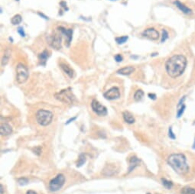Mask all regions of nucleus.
I'll list each match as a JSON object with an SVG mask.
<instances>
[{
	"label": "nucleus",
	"mask_w": 195,
	"mask_h": 194,
	"mask_svg": "<svg viewBox=\"0 0 195 194\" xmlns=\"http://www.w3.org/2000/svg\"><path fill=\"white\" fill-rule=\"evenodd\" d=\"M86 162V156L84 154H81L79 156V159H78L77 163V167H80L84 164V163Z\"/></svg>",
	"instance_id": "5701e85b"
},
{
	"label": "nucleus",
	"mask_w": 195,
	"mask_h": 194,
	"mask_svg": "<svg viewBox=\"0 0 195 194\" xmlns=\"http://www.w3.org/2000/svg\"><path fill=\"white\" fill-rule=\"evenodd\" d=\"M181 194H195V189L190 186H185L181 190Z\"/></svg>",
	"instance_id": "aec40b11"
},
{
	"label": "nucleus",
	"mask_w": 195,
	"mask_h": 194,
	"mask_svg": "<svg viewBox=\"0 0 195 194\" xmlns=\"http://www.w3.org/2000/svg\"><path fill=\"white\" fill-rule=\"evenodd\" d=\"M140 161L135 156L132 157L129 160V167H128V172H131L137 167L139 165Z\"/></svg>",
	"instance_id": "2eb2a0df"
},
{
	"label": "nucleus",
	"mask_w": 195,
	"mask_h": 194,
	"mask_svg": "<svg viewBox=\"0 0 195 194\" xmlns=\"http://www.w3.org/2000/svg\"><path fill=\"white\" fill-rule=\"evenodd\" d=\"M142 35L145 38H149L150 40L152 41H156L159 38V33L157 30H156L155 28H148L146 30H145L144 32H142Z\"/></svg>",
	"instance_id": "9d476101"
},
{
	"label": "nucleus",
	"mask_w": 195,
	"mask_h": 194,
	"mask_svg": "<svg viewBox=\"0 0 195 194\" xmlns=\"http://www.w3.org/2000/svg\"><path fill=\"white\" fill-rule=\"evenodd\" d=\"M168 136H169L170 139H175V135L174 134V132H173V130H172V127H170L169 129H168Z\"/></svg>",
	"instance_id": "c85d7f7f"
},
{
	"label": "nucleus",
	"mask_w": 195,
	"mask_h": 194,
	"mask_svg": "<svg viewBox=\"0 0 195 194\" xmlns=\"http://www.w3.org/2000/svg\"><path fill=\"white\" fill-rule=\"evenodd\" d=\"M60 66L62 70L68 75V76L70 78H74V71L73 69L70 68L67 64H64V63H61Z\"/></svg>",
	"instance_id": "4468645a"
},
{
	"label": "nucleus",
	"mask_w": 195,
	"mask_h": 194,
	"mask_svg": "<svg viewBox=\"0 0 195 194\" xmlns=\"http://www.w3.org/2000/svg\"><path fill=\"white\" fill-rule=\"evenodd\" d=\"M192 148H193V149H195V140H194V142H193V145Z\"/></svg>",
	"instance_id": "58836bf2"
},
{
	"label": "nucleus",
	"mask_w": 195,
	"mask_h": 194,
	"mask_svg": "<svg viewBox=\"0 0 195 194\" xmlns=\"http://www.w3.org/2000/svg\"><path fill=\"white\" fill-rule=\"evenodd\" d=\"M168 32H167L165 29H163V31H162V42L163 43V42H165V41L168 39Z\"/></svg>",
	"instance_id": "cd10ccee"
},
{
	"label": "nucleus",
	"mask_w": 195,
	"mask_h": 194,
	"mask_svg": "<svg viewBox=\"0 0 195 194\" xmlns=\"http://www.w3.org/2000/svg\"><path fill=\"white\" fill-rule=\"evenodd\" d=\"M76 119H77V117H74V118H72V119H69L68 121H67V122H66V125H68L69 123H70V122H71L74 121V120Z\"/></svg>",
	"instance_id": "f704fd0d"
},
{
	"label": "nucleus",
	"mask_w": 195,
	"mask_h": 194,
	"mask_svg": "<svg viewBox=\"0 0 195 194\" xmlns=\"http://www.w3.org/2000/svg\"><path fill=\"white\" fill-rule=\"evenodd\" d=\"M65 183V177L60 173L56 177L51 180L49 183V189L52 192H56L61 189Z\"/></svg>",
	"instance_id": "423d86ee"
},
{
	"label": "nucleus",
	"mask_w": 195,
	"mask_h": 194,
	"mask_svg": "<svg viewBox=\"0 0 195 194\" xmlns=\"http://www.w3.org/2000/svg\"><path fill=\"white\" fill-rule=\"evenodd\" d=\"M33 151H35V154H38V155H39L40 153H41V148H40L39 147H37V148H34Z\"/></svg>",
	"instance_id": "2f4dec72"
},
{
	"label": "nucleus",
	"mask_w": 195,
	"mask_h": 194,
	"mask_svg": "<svg viewBox=\"0 0 195 194\" xmlns=\"http://www.w3.org/2000/svg\"><path fill=\"white\" fill-rule=\"evenodd\" d=\"M38 15H41V16H42V17H44L45 18V19H48V18L47 17V16H45V15L44 14H42V13H40V12H38Z\"/></svg>",
	"instance_id": "e433bc0d"
},
{
	"label": "nucleus",
	"mask_w": 195,
	"mask_h": 194,
	"mask_svg": "<svg viewBox=\"0 0 195 194\" xmlns=\"http://www.w3.org/2000/svg\"><path fill=\"white\" fill-rule=\"evenodd\" d=\"M187 58L181 54H176L170 58L165 63V69L171 77L176 78L178 77L185 70L187 67Z\"/></svg>",
	"instance_id": "f257e3e1"
},
{
	"label": "nucleus",
	"mask_w": 195,
	"mask_h": 194,
	"mask_svg": "<svg viewBox=\"0 0 195 194\" xmlns=\"http://www.w3.org/2000/svg\"><path fill=\"white\" fill-rule=\"evenodd\" d=\"M53 119V113L48 110L40 109L36 113V120L39 125L47 126Z\"/></svg>",
	"instance_id": "20e7f679"
},
{
	"label": "nucleus",
	"mask_w": 195,
	"mask_h": 194,
	"mask_svg": "<svg viewBox=\"0 0 195 194\" xmlns=\"http://www.w3.org/2000/svg\"><path fill=\"white\" fill-rule=\"evenodd\" d=\"M174 4H175V5H176V6L178 7V8H179V9L181 10L183 13H184V14H186V15H192L193 14V12H192V10L190 9V8H188L187 6H186L184 4L182 3V2H180L179 0H175V2H174Z\"/></svg>",
	"instance_id": "f8f14e48"
},
{
	"label": "nucleus",
	"mask_w": 195,
	"mask_h": 194,
	"mask_svg": "<svg viewBox=\"0 0 195 194\" xmlns=\"http://www.w3.org/2000/svg\"><path fill=\"white\" fill-rule=\"evenodd\" d=\"M26 194H38V193H37L36 192H35V191H33V190H29Z\"/></svg>",
	"instance_id": "c9c22d12"
},
{
	"label": "nucleus",
	"mask_w": 195,
	"mask_h": 194,
	"mask_svg": "<svg viewBox=\"0 0 195 194\" xmlns=\"http://www.w3.org/2000/svg\"><path fill=\"white\" fill-rule=\"evenodd\" d=\"M122 116H123V119L125 120V122L128 123V124H133L135 122V118L134 116L132 115V113H130L129 112L125 111L122 113Z\"/></svg>",
	"instance_id": "dca6fc26"
},
{
	"label": "nucleus",
	"mask_w": 195,
	"mask_h": 194,
	"mask_svg": "<svg viewBox=\"0 0 195 194\" xmlns=\"http://www.w3.org/2000/svg\"><path fill=\"white\" fill-rule=\"evenodd\" d=\"M29 72L28 67L22 63H19L16 67V80L18 83L22 84L29 79Z\"/></svg>",
	"instance_id": "39448f33"
},
{
	"label": "nucleus",
	"mask_w": 195,
	"mask_h": 194,
	"mask_svg": "<svg viewBox=\"0 0 195 194\" xmlns=\"http://www.w3.org/2000/svg\"><path fill=\"white\" fill-rule=\"evenodd\" d=\"M1 194H3V186L1 184Z\"/></svg>",
	"instance_id": "4c0bfd02"
},
{
	"label": "nucleus",
	"mask_w": 195,
	"mask_h": 194,
	"mask_svg": "<svg viewBox=\"0 0 195 194\" xmlns=\"http://www.w3.org/2000/svg\"><path fill=\"white\" fill-rule=\"evenodd\" d=\"M48 57H49V51L48 50H45L42 53L39 54L38 56V58H39V61L41 62V64L45 65V63H46L47 60H48Z\"/></svg>",
	"instance_id": "a211bd4d"
},
{
	"label": "nucleus",
	"mask_w": 195,
	"mask_h": 194,
	"mask_svg": "<svg viewBox=\"0 0 195 194\" xmlns=\"http://www.w3.org/2000/svg\"><path fill=\"white\" fill-rule=\"evenodd\" d=\"M9 57H10V53H9V51H7L5 53V55H4L3 57H2V66L6 65L7 63H8L9 61Z\"/></svg>",
	"instance_id": "b1692460"
},
{
	"label": "nucleus",
	"mask_w": 195,
	"mask_h": 194,
	"mask_svg": "<svg viewBox=\"0 0 195 194\" xmlns=\"http://www.w3.org/2000/svg\"><path fill=\"white\" fill-rule=\"evenodd\" d=\"M18 32H19V33L20 34L21 36H22V37H25V36H26V33H25L24 29H23V28L19 27V28H18Z\"/></svg>",
	"instance_id": "c756f323"
},
{
	"label": "nucleus",
	"mask_w": 195,
	"mask_h": 194,
	"mask_svg": "<svg viewBox=\"0 0 195 194\" xmlns=\"http://www.w3.org/2000/svg\"><path fill=\"white\" fill-rule=\"evenodd\" d=\"M12 132V129L7 123H2L0 128V133L2 135H9Z\"/></svg>",
	"instance_id": "ddd939ff"
},
{
	"label": "nucleus",
	"mask_w": 195,
	"mask_h": 194,
	"mask_svg": "<svg viewBox=\"0 0 195 194\" xmlns=\"http://www.w3.org/2000/svg\"><path fill=\"white\" fill-rule=\"evenodd\" d=\"M103 96L108 100H114V99H119L120 96V92L117 87H112L111 89L103 93Z\"/></svg>",
	"instance_id": "1a4fd4ad"
},
{
	"label": "nucleus",
	"mask_w": 195,
	"mask_h": 194,
	"mask_svg": "<svg viewBox=\"0 0 195 194\" xmlns=\"http://www.w3.org/2000/svg\"><path fill=\"white\" fill-rule=\"evenodd\" d=\"M143 96H144V92L142 89H138L134 94V99H135V101L141 100L143 98Z\"/></svg>",
	"instance_id": "412c9836"
},
{
	"label": "nucleus",
	"mask_w": 195,
	"mask_h": 194,
	"mask_svg": "<svg viewBox=\"0 0 195 194\" xmlns=\"http://www.w3.org/2000/svg\"><path fill=\"white\" fill-rule=\"evenodd\" d=\"M22 21V18L20 15H15L13 16L11 19V22L12 24L14 25H19Z\"/></svg>",
	"instance_id": "6ab92c4d"
},
{
	"label": "nucleus",
	"mask_w": 195,
	"mask_h": 194,
	"mask_svg": "<svg viewBox=\"0 0 195 194\" xmlns=\"http://www.w3.org/2000/svg\"><path fill=\"white\" fill-rule=\"evenodd\" d=\"M61 34L54 33L48 37V43L50 46L52 47L53 48L56 50H60L61 48V42H62V36Z\"/></svg>",
	"instance_id": "0eeeda50"
},
{
	"label": "nucleus",
	"mask_w": 195,
	"mask_h": 194,
	"mask_svg": "<svg viewBox=\"0 0 195 194\" xmlns=\"http://www.w3.org/2000/svg\"><path fill=\"white\" fill-rule=\"evenodd\" d=\"M56 99L63 103L72 104L75 101V96L72 92L71 88H67V89H62L60 92L54 94Z\"/></svg>",
	"instance_id": "7ed1b4c3"
},
{
	"label": "nucleus",
	"mask_w": 195,
	"mask_h": 194,
	"mask_svg": "<svg viewBox=\"0 0 195 194\" xmlns=\"http://www.w3.org/2000/svg\"><path fill=\"white\" fill-rule=\"evenodd\" d=\"M162 184H163V186H165L166 189H170L172 188L173 186V183L171 181H170V180H166V179H162Z\"/></svg>",
	"instance_id": "4be33fe9"
},
{
	"label": "nucleus",
	"mask_w": 195,
	"mask_h": 194,
	"mask_svg": "<svg viewBox=\"0 0 195 194\" xmlns=\"http://www.w3.org/2000/svg\"><path fill=\"white\" fill-rule=\"evenodd\" d=\"M147 194H151V193H149V192H148V193Z\"/></svg>",
	"instance_id": "ea45409f"
},
{
	"label": "nucleus",
	"mask_w": 195,
	"mask_h": 194,
	"mask_svg": "<svg viewBox=\"0 0 195 194\" xmlns=\"http://www.w3.org/2000/svg\"><path fill=\"white\" fill-rule=\"evenodd\" d=\"M18 183H19V184L21 185V186H24V185L28 184L29 180H28L27 178H25V177H22V178L18 179Z\"/></svg>",
	"instance_id": "bb28decb"
},
{
	"label": "nucleus",
	"mask_w": 195,
	"mask_h": 194,
	"mask_svg": "<svg viewBox=\"0 0 195 194\" xmlns=\"http://www.w3.org/2000/svg\"><path fill=\"white\" fill-rule=\"evenodd\" d=\"M115 60H116V62H121L122 61V57L120 55V54H116L114 57Z\"/></svg>",
	"instance_id": "7c9ffc66"
},
{
	"label": "nucleus",
	"mask_w": 195,
	"mask_h": 194,
	"mask_svg": "<svg viewBox=\"0 0 195 194\" xmlns=\"http://www.w3.org/2000/svg\"><path fill=\"white\" fill-rule=\"evenodd\" d=\"M60 5H61V6L63 7V8H64L65 10H68V8H67V4H66V2H65L62 1V2H60Z\"/></svg>",
	"instance_id": "473e14b6"
},
{
	"label": "nucleus",
	"mask_w": 195,
	"mask_h": 194,
	"mask_svg": "<svg viewBox=\"0 0 195 194\" xmlns=\"http://www.w3.org/2000/svg\"><path fill=\"white\" fill-rule=\"evenodd\" d=\"M59 31L61 32L63 35H65L67 38V42H65L67 46H69L70 44V42L72 40V34H73V30L72 29H65L63 27H59Z\"/></svg>",
	"instance_id": "9b49d317"
},
{
	"label": "nucleus",
	"mask_w": 195,
	"mask_h": 194,
	"mask_svg": "<svg viewBox=\"0 0 195 194\" xmlns=\"http://www.w3.org/2000/svg\"><path fill=\"white\" fill-rule=\"evenodd\" d=\"M185 108H186V106H185V105H181V106H180L179 108H178V114H177V117H178V118H180V117H181V115H183V113H184V110H185Z\"/></svg>",
	"instance_id": "a878e982"
},
{
	"label": "nucleus",
	"mask_w": 195,
	"mask_h": 194,
	"mask_svg": "<svg viewBox=\"0 0 195 194\" xmlns=\"http://www.w3.org/2000/svg\"><path fill=\"white\" fill-rule=\"evenodd\" d=\"M149 97L152 99H156V95L154 93H149Z\"/></svg>",
	"instance_id": "72a5a7b5"
},
{
	"label": "nucleus",
	"mask_w": 195,
	"mask_h": 194,
	"mask_svg": "<svg viewBox=\"0 0 195 194\" xmlns=\"http://www.w3.org/2000/svg\"><path fill=\"white\" fill-rule=\"evenodd\" d=\"M91 107L92 109L94 110L96 114L98 115L99 116H105L107 115V109L104 105H101L100 102L96 99H94L91 103Z\"/></svg>",
	"instance_id": "6e6552de"
},
{
	"label": "nucleus",
	"mask_w": 195,
	"mask_h": 194,
	"mask_svg": "<svg viewBox=\"0 0 195 194\" xmlns=\"http://www.w3.org/2000/svg\"><path fill=\"white\" fill-rule=\"evenodd\" d=\"M128 36H122L119 37V38H116V41L119 45H122V44H124L127 40H128Z\"/></svg>",
	"instance_id": "393cba45"
},
{
	"label": "nucleus",
	"mask_w": 195,
	"mask_h": 194,
	"mask_svg": "<svg viewBox=\"0 0 195 194\" xmlns=\"http://www.w3.org/2000/svg\"><path fill=\"white\" fill-rule=\"evenodd\" d=\"M168 164L178 174H185L188 172L189 166L186 157L182 154H171L168 158Z\"/></svg>",
	"instance_id": "f03ea898"
},
{
	"label": "nucleus",
	"mask_w": 195,
	"mask_h": 194,
	"mask_svg": "<svg viewBox=\"0 0 195 194\" xmlns=\"http://www.w3.org/2000/svg\"><path fill=\"white\" fill-rule=\"evenodd\" d=\"M135 71V68L133 67H125L123 68L119 69L117 71V73L121 75H125V76H128V75H130L131 73H132Z\"/></svg>",
	"instance_id": "f3484780"
}]
</instances>
